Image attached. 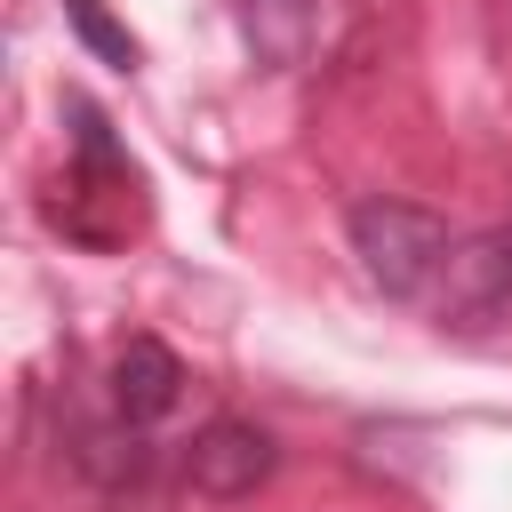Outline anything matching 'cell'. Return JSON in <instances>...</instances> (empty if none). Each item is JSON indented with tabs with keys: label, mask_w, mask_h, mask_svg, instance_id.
<instances>
[{
	"label": "cell",
	"mask_w": 512,
	"mask_h": 512,
	"mask_svg": "<svg viewBox=\"0 0 512 512\" xmlns=\"http://www.w3.org/2000/svg\"><path fill=\"white\" fill-rule=\"evenodd\" d=\"M432 304H440V328H496V320H512V224L456 240Z\"/></svg>",
	"instance_id": "7a4b0ae2"
},
{
	"label": "cell",
	"mask_w": 512,
	"mask_h": 512,
	"mask_svg": "<svg viewBox=\"0 0 512 512\" xmlns=\"http://www.w3.org/2000/svg\"><path fill=\"white\" fill-rule=\"evenodd\" d=\"M64 24L80 32V48L96 56V64H112V72H136L144 64V48H136V32L104 8V0H64Z\"/></svg>",
	"instance_id": "52a82bcc"
},
{
	"label": "cell",
	"mask_w": 512,
	"mask_h": 512,
	"mask_svg": "<svg viewBox=\"0 0 512 512\" xmlns=\"http://www.w3.org/2000/svg\"><path fill=\"white\" fill-rule=\"evenodd\" d=\"M272 464H280V448H272L264 424L216 416V424H200V440H192V456H184V480H192L200 496L232 504V496H256V488L272 480Z\"/></svg>",
	"instance_id": "3957f363"
},
{
	"label": "cell",
	"mask_w": 512,
	"mask_h": 512,
	"mask_svg": "<svg viewBox=\"0 0 512 512\" xmlns=\"http://www.w3.org/2000/svg\"><path fill=\"white\" fill-rule=\"evenodd\" d=\"M72 464L96 480V488H136L144 480V440H136V424L128 416H112V424H96V432H80V448H72Z\"/></svg>",
	"instance_id": "8992f818"
},
{
	"label": "cell",
	"mask_w": 512,
	"mask_h": 512,
	"mask_svg": "<svg viewBox=\"0 0 512 512\" xmlns=\"http://www.w3.org/2000/svg\"><path fill=\"white\" fill-rule=\"evenodd\" d=\"M240 32H248V48H256L272 72H288V64L312 56L320 8H312V0H240Z\"/></svg>",
	"instance_id": "5b68a950"
},
{
	"label": "cell",
	"mask_w": 512,
	"mask_h": 512,
	"mask_svg": "<svg viewBox=\"0 0 512 512\" xmlns=\"http://www.w3.org/2000/svg\"><path fill=\"white\" fill-rule=\"evenodd\" d=\"M352 256H360V272H368L384 296L416 304V296L440 288V272H448V256H456V232H448L440 208L360 200V208H352Z\"/></svg>",
	"instance_id": "6da1fadb"
},
{
	"label": "cell",
	"mask_w": 512,
	"mask_h": 512,
	"mask_svg": "<svg viewBox=\"0 0 512 512\" xmlns=\"http://www.w3.org/2000/svg\"><path fill=\"white\" fill-rule=\"evenodd\" d=\"M176 400H184V360H176L160 336H128L120 360H112V416L160 424Z\"/></svg>",
	"instance_id": "277c9868"
}]
</instances>
